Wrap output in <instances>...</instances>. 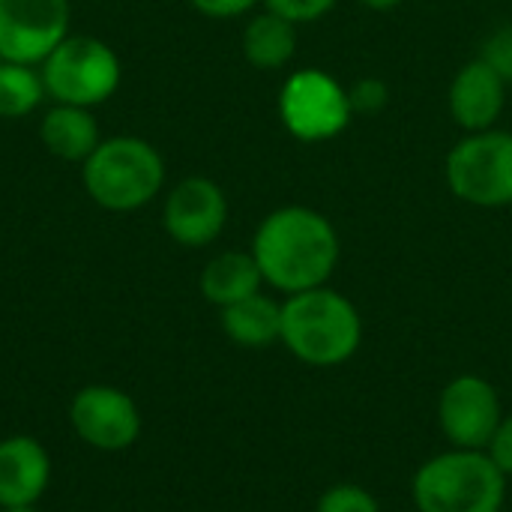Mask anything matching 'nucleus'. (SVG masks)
Here are the masks:
<instances>
[{
    "instance_id": "obj_17",
    "label": "nucleus",
    "mask_w": 512,
    "mask_h": 512,
    "mask_svg": "<svg viewBox=\"0 0 512 512\" xmlns=\"http://www.w3.org/2000/svg\"><path fill=\"white\" fill-rule=\"evenodd\" d=\"M297 54V24L264 9L243 30V57L255 69H282Z\"/></svg>"
},
{
    "instance_id": "obj_24",
    "label": "nucleus",
    "mask_w": 512,
    "mask_h": 512,
    "mask_svg": "<svg viewBox=\"0 0 512 512\" xmlns=\"http://www.w3.org/2000/svg\"><path fill=\"white\" fill-rule=\"evenodd\" d=\"M207 18H237L249 12L258 0H189Z\"/></svg>"
},
{
    "instance_id": "obj_15",
    "label": "nucleus",
    "mask_w": 512,
    "mask_h": 512,
    "mask_svg": "<svg viewBox=\"0 0 512 512\" xmlns=\"http://www.w3.org/2000/svg\"><path fill=\"white\" fill-rule=\"evenodd\" d=\"M39 138L45 150L63 162H84L102 141L90 108L60 102H54V108L45 111L39 123Z\"/></svg>"
},
{
    "instance_id": "obj_18",
    "label": "nucleus",
    "mask_w": 512,
    "mask_h": 512,
    "mask_svg": "<svg viewBox=\"0 0 512 512\" xmlns=\"http://www.w3.org/2000/svg\"><path fill=\"white\" fill-rule=\"evenodd\" d=\"M45 96L42 75L33 66L0 60V120H21Z\"/></svg>"
},
{
    "instance_id": "obj_2",
    "label": "nucleus",
    "mask_w": 512,
    "mask_h": 512,
    "mask_svg": "<svg viewBox=\"0 0 512 512\" xmlns=\"http://www.w3.org/2000/svg\"><path fill=\"white\" fill-rule=\"evenodd\" d=\"M279 342L306 366L333 369L348 363L363 345L360 309L330 285L285 297Z\"/></svg>"
},
{
    "instance_id": "obj_23",
    "label": "nucleus",
    "mask_w": 512,
    "mask_h": 512,
    "mask_svg": "<svg viewBox=\"0 0 512 512\" xmlns=\"http://www.w3.org/2000/svg\"><path fill=\"white\" fill-rule=\"evenodd\" d=\"M489 459L501 468V474L510 480L512 477V414H504V420L498 423L489 447H486Z\"/></svg>"
},
{
    "instance_id": "obj_19",
    "label": "nucleus",
    "mask_w": 512,
    "mask_h": 512,
    "mask_svg": "<svg viewBox=\"0 0 512 512\" xmlns=\"http://www.w3.org/2000/svg\"><path fill=\"white\" fill-rule=\"evenodd\" d=\"M315 512H381V504L357 483H336L318 498Z\"/></svg>"
},
{
    "instance_id": "obj_3",
    "label": "nucleus",
    "mask_w": 512,
    "mask_h": 512,
    "mask_svg": "<svg viewBox=\"0 0 512 512\" xmlns=\"http://www.w3.org/2000/svg\"><path fill=\"white\" fill-rule=\"evenodd\" d=\"M411 495L420 512H501L507 477L486 450L450 447L417 468Z\"/></svg>"
},
{
    "instance_id": "obj_20",
    "label": "nucleus",
    "mask_w": 512,
    "mask_h": 512,
    "mask_svg": "<svg viewBox=\"0 0 512 512\" xmlns=\"http://www.w3.org/2000/svg\"><path fill=\"white\" fill-rule=\"evenodd\" d=\"M339 0H264V6L294 24H309L324 18L330 9H336Z\"/></svg>"
},
{
    "instance_id": "obj_7",
    "label": "nucleus",
    "mask_w": 512,
    "mask_h": 512,
    "mask_svg": "<svg viewBox=\"0 0 512 512\" xmlns=\"http://www.w3.org/2000/svg\"><path fill=\"white\" fill-rule=\"evenodd\" d=\"M279 117L297 141L315 144L342 135L354 120V108L348 87L333 75L321 69H300L279 90Z\"/></svg>"
},
{
    "instance_id": "obj_26",
    "label": "nucleus",
    "mask_w": 512,
    "mask_h": 512,
    "mask_svg": "<svg viewBox=\"0 0 512 512\" xmlns=\"http://www.w3.org/2000/svg\"><path fill=\"white\" fill-rule=\"evenodd\" d=\"M0 512H39V504H30V507H6Z\"/></svg>"
},
{
    "instance_id": "obj_27",
    "label": "nucleus",
    "mask_w": 512,
    "mask_h": 512,
    "mask_svg": "<svg viewBox=\"0 0 512 512\" xmlns=\"http://www.w3.org/2000/svg\"><path fill=\"white\" fill-rule=\"evenodd\" d=\"M402 512H420V510H402Z\"/></svg>"
},
{
    "instance_id": "obj_13",
    "label": "nucleus",
    "mask_w": 512,
    "mask_h": 512,
    "mask_svg": "<svg viewBox=\"0 0 512 512\" xmlns=\"http://www.w3.org/2000/svg\"><path fill=\"white\" fill-rule=\"evenodd\" d=\"M507 81L483 60L465 63L450 84V114L465 132L492 129L507 102Z\"/></svg>"
},
{
    "instance_id": "obj_16",
    "label": "nucleus",
    "mask_w": 512,
    "mask_h": 512,
    "mask_svg": "<svg viewBox=\"0 0 512 512\" xmlns=\"http://www.w3.org/2000/svg\"><path fill=\"white\" fill-rule=\"evenodd\" d=\"M219 324H222V333L234 345L261 351V348H270L273 342H279V336H282V303H276L273 297L258 291L240 303L219 309Z\"/></svg>"
},
{
    "instance_id": "obj_25",
    "label": "nucleus",
    "mask_w": 512,
    "mask_h": 512,
    "mask_svg": "<svg viewBox=\"0 0 512 512\" xmlns=\"http://www.w3.org/2000/svg\"><path fill=\"white\" fill-rule=\"evenodd\" d=\"M360 3L369 6V9H375V12H390V9L402 6L405 0H360Z\"/></svg>"
},
{
    "instance_id": "obj_9",
    "label": "nucleus",
    "mask_w": 512,
    "mask_h": 512,
    "mask_svg": "<svg viewBox=\"0 0 512 512\" xmlns=\"http://www.w3.org/2000/svg\"><path fill=\"white\" fill-rule=\"evenodd\" d=\"M69 0H0V60L36 66L69 36Z\"/></svg>"
},
{
    "instance_id": "obj_21",
    "label": "nucleus",
    "mask_w": 512,
    "mask_h": 512,
    "mask_svg": "<svg viewBox=\"0 0 512 512\" xmlns=\"http://www.w3.org/2000/svg\"><path fill=\"white\" fill-rule=\"evenodd\" d=\"M480 57H483L507 84H512V21L510 24H504V27H498V30L486 39Z\"/></svg>"
},
{
    "instance_id": "obj_6",
    "label": "nucleus",
    "mask_w": 512,
    "mask_h": 512,
    "mask_svg": "<svg viewBox=\"0 0 512 512\" xmlns=\"http://www.w3.org/2000/svg\"><path fill=\"white\" fill-rule=\"evenodd\" d=\"M444 177L450 192L471 207H510L512 132L495 126L483 132H468L447 153Z\"/></svg>"
},
{
    "instance_id": "obj_4",
    "label": "nucleus",
    "mask_w": 512,
    "mask_h": 512,
    "mask_svg": "<svg viewBox=\"0 0 512 512\" xmlns=\"http://www.w3.org/2000/svg\"><path fill=\"white\" fill-rule=\"evenodd\" d=\"M84 192L111 213H132L147 207L165 186L162 153L138 138L117 135L99 141V147L81 162Z\"/></svg>"
},
{
    "instance_id": "obj_1",
    "label": "nucleus",
    "mask_w": 512,
    "mask_h": 512,
    "mask_svg": "<svg viewBox=\"0 0 512 512\" xmlns=\"http://www.w3.org/2000/svg\"><path fill=\"white\" fill-rule=\"evenodd\" d=\"M249 252L261 267L264 285L291 297L330 282L342 243L324 213L288 204L261 219Z\"/></svg>"
},
{
    "instance_id": "obj_22",
    "label": "nucleus",
    "mask_w": 512,
    "mask_h": 512,
    "mask_svg": "<svg viewBox=\"0 0 512 512\" xmlns=\"http://www.w3.org/2000/svg\"><path fill=\"white\" fill-rule=\"evenodd\" d=\"M354 114H375L387 105V87L378 78H363L348 90Z\"/></svg>"
},
{
    "instance_id": "obj_11",
    "label": "nucleus",
    "mask_w": 512,
    "mask_h": 512,
    "mask_svg": "<svg viewBox=\"0 0 512 512\" xmlns=\"http://www.w3.org/2000/svg\"><path fill=\"white\" fill-rule=\"evenodd\" d=\"M162 225L177 246L186 249L210 246L213 240H219V234L228 225V198L222 186L213 183L210 177L180 180L165 198Z\"/></svg>"
},
{
    "instance_id": "obj_12",
    "label": "nucleus",
    "mask_w": 512,
    "mask_h": 512,
    "mask_svg": "<svg viewBox=\"0 0 512 512\" xmlns=\"http://www.w3.org/2000/svg\"><path fill=\"white\" fill-rule=\"evenodd\" d=\"M51 453L33 435L0 441V510L39 504L51 486Z\"/></svg>"
},
{
    "instance_id": "obj_10",
    "label": "nucleus",
    "mask_w": 512,
    "mask_h": 512,
    "mask_svg": "<svg viewBox=\"0 0 512 512\" xmlns=\"http://www.w3.org/2000/svg\"><path fill=\"white\" fill-rule=\"evenodd\" d=\"M501 420V396L483 375H459L438 396V429L456 450H486Z\"/></svg>"
},
{
    "instance_id": "obj_8",
    "label": "nucleus",
    "mask_w": 512,
    "mask_h": 512,
    "mask_svg": "<svg viewBox=\"0 0 512 512\" xmlns=\"http://www.w3.org/2000/svg\"><path fill=\"white\" fill-rule=\"evenodd\" d=\"M69 426L81 444L99 453L132 450L144 420L138 402L114 384H87L69 399Z\"/></svg>"
},
{
    "instance_id": "obj_5",
    "label": "nucleus",
    "mask_w": 512,
    "mask_h": 512,
    "mask_svg": "<svg viewBox=\"0 0 512 512\" xmlns=\"http://www.w3.org/2000/svg\"><path fill=\"white\" fill-rule=\"evenodd\" d=\"M39 66L45 93L60 105L96 108L120 87V57L96 36H66Z\"/></svg>"
},
{
    "instance_id": "obj_14",
    "label": "nucleus",
    "mask_w": 512,
    "mask_h": 512,
    "mask_svg": "<svg viewBox=\"0 0 512 512\" xmlns=\"http://www.w3.org/2000/svg\"><path fill=\"white\" fill-rule=\"evenodd\" d=\"M261 285H264V276H261L255 255L237 252V249L210 258L198 279L201 297L216 309H225L231 303H240V300L258 294Z\"/></svg>"
}]
</instances>
